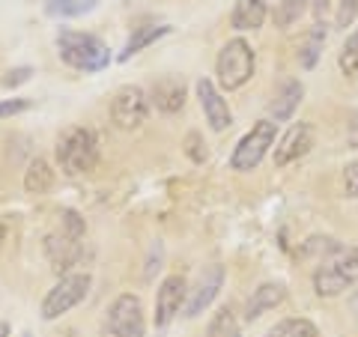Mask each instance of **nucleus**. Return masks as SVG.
I'll list each match as a JSON object with an SVG mask.
<instances>
[{"label": "nucleus", "instance_id": "1", "mask_svg": "<svg viewBox=\"0 0 358 337\" xmlns=\"http://www.w3.org/2000/svg\"><path fill=\"white\" fill-rule=\"evenodd\" d=\"M57 54L66 66H72L78 72H102L110 63V48L102 39L93 36V33H81L69 27L57 33Z\"/></svg>", "mask_w": 358, "mask_h": 337}, {"label": "nucleus", "instance_id": "2", "mask_svg": "<svg viewBox=\"0 0 358 337\" xmlns=\"http://www.w3.org/2000/svg\"><path fill=\"white\" fill-rule=\"evenodd\" d=\"M54 152H57V164H60L63 173L81 176V173H90L99 164V138H96L93 129L72 126L60 134L57 150Z\"/></svg>", "mask_w": 358, "mask_h": 337}, {"label": "nucleus", "instance_id": "3", "mask_svg": "<svg viewBox=\"0 0 358 337\" xmlns=\"http://www.w3.org/2000/svg\"><path fill=\"white\" fill-rule=\"evenodd\" d=\"M358 280V248L352 245H341L338 251H334L329 260H322L320 268L313 272V289H317V296L322 299H334L346 293L352 284Z\"/></svg>", "mask_w": 358, "mask_h": 337}, {"label": "nucleus", "instance_id": "4", "mask_svg": "<svg viewBox=\"0 0 358 337\" xmlns=\"http://www.w3.org/2000/svg\"><path fill=\"white\" fill-rule=\"evenodd\" d=\"M254 63H257L254 48L242 36L224 42V48L218 51V60H215V75H218L221 89L233 93V89L248 84L254 75Z\"/></svg>", "mask_w": 358, "mask_h": 337}, {"label": "nucleus", "instance_id": "5", "mask_svg": "<svg viewBox=\"0 0 358 337\" xmlns=\"http://www.w3.org/2000/svg\"><path fill=\"white\" fill-rule=\"evenodd\" d=\"M275 134H278V122H275V120H260V122H254L251 131L245 134V138L236 143V150H233L230 167H233L236 173L254 171V167L266 159V152L272 150Z\"/></svg>", "mask_w": 358, "mask_h": 337}, {"label": "nucleus", "instance_id": "6", "mask_svg": "<svg viewBox=\"0 0 358 337\" xmlns=\"http://www.w3.org/2000/svg\"><path fill=\"white\" fill-rule=\"evenodd\" d=\"M93 278L87 272H75V275H63L57 284L48 289V296L42 299V320H57L66 310H72L75 305H81L90 293Z\"/></svg>", "mask_w": 358, "mask_h": 337}, {"label": "nucleus", "instance_id": "7", "mask_svg": "<svg viewBox=\"0 0 358 337\" xmlns=\"http://www.w3.org/2000/svg\"><path fill=\"white\" fill-rule=\"evenodd\" d=\"M147 117H150V96L143 93L141 87L126 84V87L117 89L114 99H110V120H114L117 129L134 131L147 122Z\"/></svg>", "mask_w": 358, "mask_h": 337}, {"label": "nucleus", "instance_id": "8", "mask_svg": "<svg viewBox=\"0 0 358 337\" xmlns=\"http://www.w3.org/2000/svg\"><path fill=\"white\" fill-rule=\"evenodd\" d=\"M108 331L114 337H143L147 334V320H143V305L138 296L122 293L108 308Z\"/></svg>", "mask_w": 358, "mask_h": 337}, {"label": "nucleus", "instance_id": "9", "mask_svg": "<svg viewBox=\"0 0 358 337\" xmlns=\"http://www.w3.org/2000/svg\"><path fill=\"white\" fill-rule=\"evenodd\" d=\"M185 278L182 275H167L159 284V293H155V325L164 329L179 310L185 308Z\"/></svg>", "mask_w": 358, "mask_h": 337}, {"label": "nucleus", "instance_id": "10", "mask_svg": "<svg viewBox=\"0 0 358 337\" xmlns=\"http://www.w3.org/2000/svg\"><path fill=\"white\" fill-rule=\"evenodd\" d=\"M45 257H48V263H51L54 272L66 275L78 260H81V239L69 236L63 227L54 230V233L45 236Z\"/></svg>", "mask_w": 358, "mask_h": 337}, {"label": "nucleus", "instance_id": "11", "mask_svg": "<svg viewBox=\"0 0 358 337\" xmlns=\"http://www.w3.org/2000/svg\"><path fill=\"white\" fill-rule=\"evenodd\" d=\"M197 99H200V108H203L212 131H227L233 126V114H230L227 99L221 96V89L212 84L209 78H200L197 81Z\"/></svg>", "mask_w": 358, "mask_h": 337}, {"label": "nucleus", "instance_id": "12", "mask_svg": "<svg viewBox=\"0 0 358 337\" xmlns=\"http://www.w3.org/2000/svg\"><path fill=\"white\" fill-rule=\"evenodd\" d=\"M224 287V266H218V263H212L203 275H200V280H197V287L192 289V299L185 301V317L188 320H194V317H200L212 301H215V296H218V289Z\"/></svg>", "mask_w": 358, "mask_h": 337}, {"label": "nucleus", "instance_id": "13", "mask_svg": "<svg viewBox=\"0 0 358 337\" xmlns=\"http://www.w3.org/2000/svg\"><path fill=\"white\" fill-rule=\"evenodd\" d=\"M310 147H313V126L310 122H296L275 147V167H287L299 162L301 155L310 152Z\"/></svg>", "mask_w": 358, "mask_h": 337}, {"label": "nucleus", "instance_id": "14", "mask_svg": "<svg viewBox=\"0 0 358 337\" xmlns=\"http://www.w3.org/2000/svg\"><path fill=\"white\" fill-rule=\"evenodd\" d=\"M150 102L162 110V114H176L185 105V81L176 75H164L152 84L150 89Z\"/></svg>", "mask_w": 358, "mask_h": 337}, {"label": "nucleus", "instance_id": "15", "mask_svg": "<svg viewBox=\"0 0 358 337\" xmlns=\"http://www.w3.org/2000/svg\"><path fill=\"white\" fill-rule=\"evenodd\" d=\"M301 96H305V84L296 81V78H287V81L278 84L275 96H272V117L275 122H284L296 114V108L301 102Z\"/></svg>", "mask_w": 358, "mask_h": 337}, {"label": "nucleus", "instance_id": "16", "mask_svg": "<svg viewBox=\"0 0 358 337\" xmlns=\"http://www.w3.org/2000/svg\"><path fill=\"white\" fill-rule=\"evenodd\" d=\"M287 299L284 284H260L254 289V296L248 299V308H245V320H260L266 310H275L281 301Z\"/></svg>", "mask_w": 358, "mask_h": 337}, {"label": "nucleus", "instance_id": "17", "mask_svg": "<svg viewBox=\"0 0 358 337\" xmlns=\"http://www.w3.org/2000/svg\"><path fill=\"white\" fill-rule=\"evenodd\" d=\"M266 15H268L266 0H236L230 13V24L233 30H257V27H263Z\"/></svg>", "mask_w": 358, "mask_h": 337}, {"label": "nucleus", "instance_id": "18", "mask_svg": "<svg viewBox=\"0 0 358 337\" xmlns=\"http://www.w3.org/2000/svg\"><path fill=\"white\" fill-rule=\"evenodd\" d=\"M326 36H329V30H326L322 21H317V24L308 30L305 42L299 45V63H301V69H313V66L320 63V54H322V45H326Z\"/></svg>", "mask_w": 358, "mask_h": 337}, {"label": "nucleus", "instance_id": "19", "mask_svg": "<svg viewBox=\"0 0 358 337\" xmlns=\"http://www.w3.org/2000/svg\"><path fill=\"white\" fill-rule=\"evenodd\" d=\"M171 33V27L167 24H143V27H134V33L129 36V42H126V48L120 51V60L126 63L129 57H134L141 48H147V45H152L155 39H162V36H167Z\"/></svg>", "mask_w": 358, "mask_h": 337}, {"label": "nucleus", "instance_id": "20", "mask_svg": "<svg viewBox=\"0 0 358 337\" xmlns=\"http://www.w3.org/2000/svg\"><path fill=\"white\" fill-rule=\"evenodd\" d=\"M54 185V171L45 159H33L24 171V191L27 194H48Z\"/></svg>", "mask_w": 358, "mask_h": 337}, {"label": "nucleus", "instance_id": "21", "mask_svg": "<svg viewBox=\"0 0 358 337\" xmlns=\"http://www.w3.org/2000/svg\"><path fill=\"white\" fill-rule=\"evenodd\" d=\"M305 9H308V0H275V6H272V21H275V27H293L296 21L305 15Z\"/></svg>", "mask_w": 358, "mask_h": 337}, {"label": "nucleus", "instance_id": "22", "mask_svg": "<svg viewBox=\"0 0 358 337\" xmlns=\"http://www.w3.org/2000/svg\"><path fill=\"white\" fill-rule=\"evenodd\" d=\"M99 3V0H48L45 3V13H48L51 18H78L90 13Z\"/></svg>", "mask_w": 358, "mask_h": 337}, {"label": "nucleus", "instance_id": "23", "mask_svg": "<svg viewBox=\"0 0 358 337\" xmlns=\"http://www.w3.org/2000/svg\"><path fill=\"white\" fill-rule=\"evenodd\" d=\"M317 325H313L310 320H301V317H293V320H284L278 322L272 331H268V337H317Z\"/></svg>", "mask_w": 358, "mask_h": 337}, {"label": "nucleus", "instance_id": "24", "mask_svg": "<svg viewBox=\"0 0 358 337\" xmlns=\"http://www.w3.org/2000/svg\"><path fill=\"white\" fill-rule=\"evenodd\" d=\"M203 337H242V334H239V325H236V320H233V313L224 308V310H218L215 317H212Z\"/></svg>", "mask_w": 358, "mask_h": 337}, {"label": "nucleus", "instance_id": "25", "mask_svg": "<svg viewBox=\"0 0 358 337\" xmlns=\"http://www.w3.org/2000/svg\"><path fill=\"white\" fill-rule=\"evenodd\" d=\"M338 66H341L343 75H350V78L358 75V30L346 36L343 48H341V54H338Z\"/></svg>", "mask_w": 358, "mask_h": 337}, {"label": "nucleus", "instance_id": "26", "mask_svg": "<svg viewBox=\"0 0 358 337\" xmlns=\"http://www.w3.org/2000/svg\"><path fill=\"white\" fill-rule=\"evenodd\" d=\"M60 227L69 236H75V239H84V233H87V224L75 209H63L60 212Z\"/></svg>", "mask_w": 358, "mask_h": 337}, {"label": "nucleus", "instance_id": "27", "mask_svg": "<svg viewBox=\"0 0 358 337\" xmlns=\"http://www.w3.org/2000/svg\"><path fill=\"white\" fill-rule=\"evenodd\" d=\"M355 15H358V0H341L338 15H334V24H338L341 30H346L355 21Z\"/></svg>", "mask_w": 358, "mask_h": 337}, {"label": "nucleus", "instance_id": "28", "mask_svg": "<svg viewBox=\"0 0 358 337\" xmlns=\"http://www.w3.org/2000/svg\"><path fill=\"white\" fill-rule=\"evenodd\" d=\"M185 152H188V159H192L194 164H203L206 162V143H200V134L192 131L185 138Z\"/></svg>", "mask_w": 358, "mask_h": 337}, {"label": "nucleus", "instance_id": "29", "mask_svg": "<svg viewBox=\"0 0 358 337\" xmlns=\"http://www.w3.org/2000/svg\"><path fill=\"white\" fill-rule=\"evenodd\" d=\"M30 108H33L30 99H3V102H0V120L24 114V110H30Z\"/></svg>", "mask_w": 358, "mask_h": 337}, {"label": "nucleus", "instance_id": "30", "mask_svg": "<svg viewBox=\"0 0 358 337\" xmlns=\"http://www.w3.org/2000/svg\"><path fill=\"white\" fill-rule=\"evenodd\" d=\"M30 78H33L30 66H15V69H9V72L3 75V81H0V84H3L6 89H13V87H18V84H27Z\"/></svg>", "mask_w": 358, "mask_h": 337}, {"label": "nucleus", "instance_id": "31", "mask_svg": "<svg viewBox=\"0 0 358 337\" xmlns=\"http://www.w3.org/2000/svg\"><path fill=\"white\" fill-rule=\"evenodd\" d=\"M343 191H346V197H358V159L352 164H346V171H343Z\"/></svg>", "mask_w": 358, "mask_h": 337}, {"label": "nucleus", "instance_id": "32", "mask_svg": "<svg viewBox=\"0 0 358 337\" xmlns=\"http://www.w3.org/2000/svg\"><path fill=\"white\" fill-rule=\"evenodd\" d=\"M329 6H331V0H310V9L317 13V18H322L329 13Z\"/></svg>", "mask_w": 358, "mask_h": 337}, {"label": "nucleus", "instance_id": "33", "mask_svg": "<svg viewBox=\"0 0 358 337\" xmlns=\"http://www.w3.org/2000/svg\"><path fill=\"white\" fill-rule=\"evenodd\" d=\"M346 143H350L352 150H358V117H355V122L350 126V134H346Z\"/></svg>", "mask_w": 358, "mask_h": 337}, {"label": "nucleus", "instance_id": "34", "mask_svg": "<svg viewBox=\"0 0 358 337\" xmlns=\"http://www.w3.org/2000/svg\"><path fill=\"white\" fill-rule=\"evenodd\" d=\"M3 242H6V227L0 224V248H3Z\"/></svg>", "mask_w": 358, "mask_h": 337}, {"label": "nucleus", "instance_id": "35", "mask_svg": "<svg viewBox=\"0 0 358 337\" xmlns=\"http://www.w3.org/2000/svg\"><path fill=\"white\" fill-rule=\"evenodd\" d=\"M0 337H9V325L6 322H0Z\"/></svg>", "mask_w": 358, "mask_h": 337}, {"label": "nucleus", "instance_id": "36", "mask_svg": "<svg viewBox=\"0 0 358 337\" xmlns=\"http://www.w3.org/2000/svg\"><path fill=\"white\" fill-rule=\"evenodd\" d=\"M352 310H355V320H358V289H355V296H352Z\"/></svg>", "mask_w": 358, "mask_h": 337}]
</instances>
